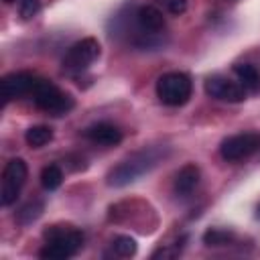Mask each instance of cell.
<instances>
[{
  "label": "cell",
  "mask_w": 260,
  "mask_h": 260,
  "mask_svg": "<svg viewBox=\"0 0 260 260\" xmlns=\"http://www.w3.org/2000/svg\"><path fill=\"white\" fill-rule=\"evenodd\" d=\"M162 158H165V148H160V146H150V148L138 150L108 173V185L110 187L130 185V183L138 181L142 175L150 173Z\"/></svg>",
  "instance_id": "1"
},
{
  "label": "cell",
  "mask_w": 260,
  "mask_h": 260,
  "mask_svg": "<svg viewBox=\"0 0 260 260\" xmlns=\"http://www.w3.org/2000/svg\"><path fill=\"white\" fill-rule=\"evenodd\" d=\"M45 246L39 252L45 260H67L77 254V250L83 246V234L65 223H55L43 232Z\"/></svg>",
  "instance_id": "2"
},
{
  "label": "cell",
  "mask_w": 260,
  "mask_h": 260,
  "mask_svg": "<svg viewBox=\"0 0 260 260\" xmlns=\"http://www.w3.org/2000/svg\"><path fill=\"white\" fill-rule=\"evenodd\" d=\"M191 91H193L191 77L183 71H169L160 75L156 81V98L160 100V104L169 108L185 106L191 98Z\"/></svg>",
  "instance_id": "3"
},
{
  "label": "cell",
  "mask_w": 260,
  "mask_h": 260,
  "mask_svg": "<svg viewBox=\"0 0 260 260\" xmlns=\"http://www.w3.org/2000/svg\"><path fill=\"white\" fill-rule=\"evenodd\" d=\"M32 100L39 110H43L51 116H65L75 106V102L69 93H65L63 89H59L55 83H51L47 79H39V83L32 91Z\"/></svg>",
  "instance_id": "4"
},
{
  "label": "cell",
  "mask_w": 260,
  "mask_h": 260,
  "mask_svg": "<svg viewBox=\"0 0 260 260\" xmlns=\"http://www.w3.org/2000/svg\"><path fill=\"white\" fill-rule=\"evenodd\" d=\"M102 53V47L98 43V39L93 37H85L77 43H73L65 57H63V69L69 71V73H79V71H85Z\"/></svg>",
  "instance_id": "5"
},
{
  "label": "cell",
  "mask_w": 260,
  "mask_h": 260,
  "mask_svg": "<svg viewBox=\"0 0 260 260\" xmlns=\"http://www.w3.org/2000/svg\"><path fill=\"white\" fill-rule=\"evenodd\" d=\"M26 175H28V169L22 158H12L6 162L2 173V189H0V203L4 207L12 205L18 199L20 189L26 183Z\"/></svg>",
  "instance_id": "6"
},
{
  "label": "cell",
  "mask_w": 260,
  "mask_h": 260,
  "mask_svg": "<svg viewBox=\"0 0 260 260\" xmlns=\"http://www.w3.org/2000/svg\"><path fill=\"white\" fill-rule=\"evenodd\" d=\"M260 150V134L258 132H242L225 138L219 146V154L228 162H236L242 158L252 156Z\"/></svg>",
  "instance_id": "7"
},
{
  "label": "cell",
  "mask_w": 260,
  "mask_h": 260,
  "mask_svg": "<svg viewBox=\"0 0 260 260\" xmlns=\"http://www.w3.org/2000/svg\"><path fill=\"white\" fill-rule=\"evenodd\" d=\"M37 83H39V77H35L32 73H26V71H18V73H8V75H4L2 81H0L2 104L6 106L10 100H18V98H24V95H32Z\"/></svg>",
  "instance_id": "8"
},
{
  "label": "cell",
  "mask_w": 260,
  "mask_h": 260,
  "mask_svg": "<svg viewBox=\"0 0 260 260\" xmlns=\"http://www.w3.org/2000/svg\"><path fill=\"white\" fill-rule=\"evenodd\" d=\"M134 18H136V26H138L140 35L144 37V47H152L154 43L150 39H154L158 32L165 30L162 12L152 4H144V6H138Z\"/></svg>",
  "instance_id": "9"
},
{
  "label": "cell",
  "mask_w": 260,
  "mask_h": 260,
  "mask_svg": "<svg viewBox=\"0 0 260 260\" xmlns=\"http://www.w3.org/2000/svg\"><path fill=\"white\" fill-rule=\"evenodd\" d=\"M205 93L209 98H215V100H221V102H230V104H240V102L246 100V89L240 83L230 81L223 75H211V77H207V81H205Z\"/></svg>",
  "instance_id": "10"
},
{
  "label": "cell",
  "mask_w": 260,
  "mask_h": 260,
  "mask_svg": "<svg viewBox=\"0 0 260 260\" xmlns=\"http://www.w3.org/2000/svg\"><path fill=\"white\" fill-rule=\"evenodd\" d=\"M85 138L91 140L93 144H102V146H116L122 142V132L118 126L110 124V122H98L85 128Z\"/></svg>",
  "instance_id": "11"
},
{
  "label": "cell",
  "mask_w": 260,
  "mask_h": 260,
  "mask_svg": "<svg viewBox=\"0 0 260 260\" xmlns=\"http://www.w3.org/2000/svg\"><path fill=\"white\" fill-rule=\"evenodd\" d=\"M199 179H201L199 167H197V165H191V162L185 165V167L177 173V177H175V193H177L179 197H189V195L197 189Z\"/></svg>",
  "instance_id": "12"
},
{
  "label": "cell",
  "mask_w": 260,
  "mask_h": 260,
  "mask_svg": "<svg viewBox=\"0 0 260 260\" xmlns=\"http://www.w3.org/2000/svg\"><path fill=\"white\" fill-rule=\"evenodd\" d=\"M234 73L240 81V85L246 89V91H258L260 89V73L254 65L250 63H238L234 67Z\"/></svg>",
  "instance_id": "13"
},
{
  "label": "cell",
  "mask_w": 260,
  "mask_h": 260,
  "mask_svg": "<svg viewBox=\"0 0 260 260\" xmlns=\"http://www.w3.org/2000/svg\"><path fill=\"white\" fill-rule=\"evenodd\" d=\"M24 140L30 148H41L45 144H49L53 140V130L45 124H37V126H30L26 132H24Z\"/></svg>",
  "instance_id": "14"
},
{
  "label": "cell",
  "mask_w": 260,
  "mask_h": 260,
  "mask_svg": "<svg viewBox=\"0 0 260 260\" xmlns=\"http://www.w3.org/2000/svg\"><path fill=\"white\" fill-rule=\"evenodd\" d=\"M43 209H45L43 201H41V199H32V201H28L26 205L20 207V211L16 213V219H18L20 225H28V223H32L35 219L41 217Z\"/></svg>",
  "instance_id": "15"
},
{
  "label": "cell",
  "mask_w": 260,
  "mask_h": 260,
  "mask_svg": "<svg viewBox=\"0 0 260 260\" xmlns=\"http://www.w3.org/2000/svg\"><path fill=\"white\" fill-rule=\"evenodd\" d=\"M61 183H63V171L57 165H47L41 171V185H43V189L55 191Z\"/></svg>",
  "instance_id": "16"
},
{
  "label": "cell",
  "mask_w": 260,
  "mask_h": 260,
  "mask_svg": "<svg viewBox=\"0 0 260 260\" xmlns=\"http://www.w3.org/2000/svg\"><path fill=\"white\" fill-rule=\"evenodd\" d=\"M112 250H114V254L120 256V258H130V256L136 254L138 246H136V240L130 238V236H116V238L112 240Z\"/></svg>",
  "instance_id": "17"
},
{
  "label": "cell",
  "mask_w": 260,
  "mask_h": 260,
  "mask_svg": "<svg viewBox=\"0 0 260 260\" xmlns=\"http://www.w3.org/2000/svg\"><path fill=\"white\" fill-rule=\"evenodd\" d=\"M234 240V234L228 230H219V228H211L203 234V244L205 246H225Z\"/></svg>",
  "instance_id": "18"
},
{
  "label": "cell",
  "mask_w": 260,
  "mask_h": 260,
  "mask_svg": "<svg viewBox=\"0 0 260 260\" xmlns=\"http://www.w3.org/2000/svg\"><path fill=\"white\" fill-rule=\"evenodd\" d=\"M41 10L39 0H18V14L24 20H30L37 16V12Z\"/></svg>",
  "instance_id": "19"
},
{
  "label": "cell",
  "mask_w": 260,
  "mask_h": 260,
  "mask_svg": "<svg viewBox=\"0 0 260 260\" xmlns=\"http://www.w3.org/2000/svg\"><path fill=\"white\" fill-rule=\"evenodd\" d=\"M169 14L173 16H181L187 10V0H156Z\"/></svg>",
  "instance_id": "20"
},
{
  "label": "cell",
  "mask_w": 260,
  "mask_h": 260,
  "mask_svg": "<svg viewBox=\"0 0 260 260\" xmlns=\"http://www.w3.org/2000/svg\"><path fill=\"white\" fill-rule=\"evenodd\" d=\"M4 2H6V4H12V2H14V0H4Z\"/></svg>",
  "instance_id": "21"
},
{
  "label": "cell",
  "mask_w": 260,
  "mask_h": 260,
  "mask_svg": "<svg viewBox=\"0 0 260 260\" xmlns=\"http://www.w3.org/2000/svg\"><path fill=\"white\" fill-rule=\"evenodd\" d=\"M258 213H260V209H258Z\"/></svg>",
  "instance_id": "22"
}]
</instances>
